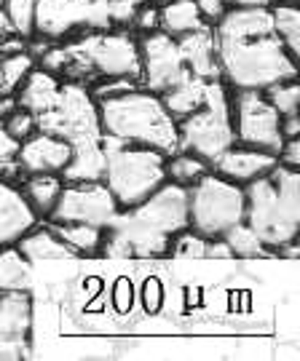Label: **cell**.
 Instances as JSON below:
<instances>
[{"label": "cell", "instance_id": "obj_1", "mask_svg": "<svg viewBox=\"0 0 300 361\" xmlns=\"http://www.w3.org/2000/svg\"><path fill=\"white\" fill-rule=\"evenodd\" d=\"M217 70L228 89L265 91L274 83L298 78L292 59L274 32L271 8H225L212 25Z\"/></svg>", "mask_w": 300, "mask_h": 361}, {"label": "cell", "instance_id": "obj_2", "mask_svg": "<svg viewBox=\"0 0 300 361\" xmlns=\"http://www.w3.org/2000/svg\"><path fill=\"white\" fill-rule=\"evenodd\" d=\"M38 67L49 70L59 80H78L83 86H89V80L97 83L107 78L140 80V49L126 27L92 30L62 43H52L38 56Z\"/></svg>", "mask_w": 300, "mask_h": 361}, {"label": "cell", "instance_id": "obj_3", "mask_svg": "<svg viewBox=\"0 0 300 361\" xmlns=\"http://www.w3.org/2000/svg\"><path fill=\"white\" fill-rule=\"evenodd\" d=\"M107 228L129 244L131 257H169L172 238L188 228V188L167 180L143 204L118 212Z\"/></svg>", "mask_w": 300, "mask_h": 361}, {"label": "cell", "instance_id": "obj_4", "mask_svg": "<svg viewBox=\"0 0 300 361\" xmlns=\"http://www.w3.org/2000/svg\"><path fill=\"white\" fill-rule=\"evenodd\" d=\"M97 113L102 137L107 140L153 147L164 155L177 150V121L167 110L164 99L143 86L97 99Z\"/></svg>", "mask_w": 300, "mask_h": 361}, {"label": "cell", "instance_id": "obj_5", "mask_svg": "<svg viewBox=\"0 0 300 361\" xmlns=\"http://www.w3.org/2000/svg\"><path fill=\"white\" fill-rule=\"evenodd\" d=\"M244 222L268 249L295 244L300 235V169L276 164L244 185Z\"/></svg>", "mask_w": 300, "mask_h": 361}, {"label": "cell", "instance_id": "obj_6", "mask_svg": "<svg viewBox=\"0 0 300 361\" xmlns=\"http://www.w3.org/2000/svg\"><path fill=\"white\" fill-rule=\"evenodd\" d=\"M104 150V177L102 182L113 193L118 209H131L143 204L148 195L158 190L167 174H164V161L167 155L143 147V145H124L116 140L102 137Z\"/></svg>", "mask_w": 300, "mask_h": 361}, {"label": "cell", "instance_id": "obj_7", "mask_svg": "<svg viewBox=\"0 0 300 361\" xmlns=\"http://www.w3.org/2000/svg\"><path fill=\"white\" fill-rule=\"evenodd\" d=\"M231 145H236L231 89L222 78H215L207 83L204 104L177 121V150L198 155L212 166Z\"/></svg>", "mask_w": 300, "mask_h": 361}, {"label": "cell", "instance_id": "obj_8", "mask_svg": "<svg viewBox=\"0 0 300 361\" xmlns=\"http://www.w3.org/2000/svg\"><path fill=\"white\" fill-rule=\"evenodd\" d=\"M244 222V185L209 171L188 188V228L204 238H220Z\"/></svg>", "mask_w": 300, "mask_h": 361}, {"label": "cell", "instance_id": "obj_9", "mask_svg": "<svg viewBox=\"0 0 300 361\" xmlns=\"http://www.w3.org/2000/svg\"><path fill=\"white\" fill-rule=\"evenodd\" d=\"M35 129L54 134L70 145L102 140L97 99L92 97L89 86L78 80H62L52 107L35 116Z\"/></svg>", "mask_w": 300, "mask_h": 361}, {"label": "cell", "instance_id": "obj_10", "mask_svg": "<svg viewBox=\"0 0 300 361\" xmlns=\"http://www.w3.org/2000/svg\"><path fill=\"white\" fill-rule=\"evenodd\" d=\"M110 0H38L32 38L62 43L92 30H110Z\"/></svg>", "mask_w": 300, "mask_h": 361}, {"label": "cell", "instance_id": "obj_11", "mask_svg": "<svg viewBox=\"0 0 300 361\" xmlns=\"http://www.w3.org/2000/svg\"><path fill=\"white\" fill-rule=\"evenodd\" d=\"M231 118H234L236 145L255 147L263 153L279 155L284 145L282 134V116L263 91L231 89Z\"/></svg>", "mask_w": 300, "mask_h": 361}, {"label": "cell", "instance_id": "obj_12", "mask_svg": "<svg viewBox=\"0 0 300 361\" xmlns=\"http://www.w3.org/2000/svg\"><path fill=\"white\" fill-rule=\"evenodd\" d=\"M118 212L121 209L104 182H80L62 188L46 222H78L104 231L118 217Z\"/></svg>", "mask_w": 300, "mask_h": 361}, {"label": "cell", "instance_id": "obj_13", "mask_svg": "<svg viewBox=\"0 0 300 361\" xmlns=\"http://www.w3.org/2000/svg\"><path fill=\"white\" fill-rule=\"evenodd\" d=\"M137 49H140V86L153 94H164L169 91L174 83H180L188 70L180 56V46L177 38H172L161 30L145 32L143 38H137Z\"/></svg>", "mask_w": 300, "mask_h": 361}, {"label": "cell", "instance_id": "obj_14", "mask_svg": "<svg viewBox=\"0 0 300 361\" xmlns=\"http://www.w3.org/2000/svg\"><path fill=\"white\" fill-rule=\"evenodd\" d=\"M70 153H73L70 142L35 129L27 140L19 142V153H16L19 177H27V174H59L67 166Z\"/></svg>", "mask_w": 300, "mask_h": 361}, {"label": "cell", "instance_id": "obj_15", "mask_svg": "<svg viewBox=\"0 0 300 361\" xmlns=\"http://www.w3.org/2000/svg\"><path fill=\"white\" fill-rule=\"evenodd\" d=\"M35 225H38V217L25 201L19 182L0 177V249L13 246Z\"/></svg>", "mask_w": 300, "mask_h": 361}, {"label": "cell", "instance_id": "obj_16", "mask_svg": "<svg viewBox=\"0 0 300 361\" xmlns=\"http://www.w3.org/2000/svg\"><path fill=\"white\" fill-rule=\"evenodd\" d=\"M276 164H279V158L274 153H263V150L244 147V145H231L212 164V171L225 177V180L236 182V185H247V182L263 177L265 171H271Z\"/></svg>", "mask_w": 300, "mask_h": 361}, {"label": "cell", "instance_id": "obj_17", "mask_svg": "<svg viewBox=\"0 0 300 361\" xmlns=\"http://www.w3.org/2000/svg\"><path fill=\"white\" fill-rule=\"evenodd\" d=\"M177 46H180V56H183L185 70L191 75L204 78V80L220 78L217 54H215V38H212V25L201 27L196 32H188L183 38H177Z\"/></svg>", "mask_w": 300, "mask_h": 361}, {"label": "cell", "instance_id": "obj_18", "mask_svg": "<svg viewBox=\"0 0 300 361\" xmlns=\"http://www.w3.org/2000/svg\"><path fill=\"white\" fill-rule=\"evenodd\" d=\"M73 153L67 166L59 171L65 185H80V182H102L104 177V150L102 140L70 145Z\"/></svg>", "mask_w": 300, "mask_h": 361}, {"label": "cell", "instance_id": "obj_19", "mask_svg": "<svg viewBox=\"0 0 300 361\" xmlns=\"http://www.w3.org/2000/svg\"><path fill=\"white\" fill-rule=\"evenodd\" d=\"M32 329V300L27 289L0 292V340H27Z\"/></svg>", "mask_w": 300, "mask_h": 361}, {"label": "cell", "instance_id": "obj_20", "mask_svg": "<svg viewBox=\"0 0 300 361\" xmlns=\"http://www.w3.org/2000/svg\"><path fill=\"white\" fill-rule=\"evenodd\" d=\"M59 86H62L59 78L52 75L43 67H35L25 78V83L16 89V104L25 107L27 113H32V116H40V113H46L54 104L56 94H59Z\"/></svg>", "mask_w": 300, "mask_h": 361}, {"label": "cell", "instance_id": "obj_21", "mask_svg": "<svg viewBox=\"0 0 300 361\" xmlns=\"http://www.w3.org/2000/svg\"><path fill=\"white\" fill-rule=\"evenodd\" d=\"M209 22L198 8L196 0H167L158 3V30L172 38H183L188 32H196Z\"/></svg>", "mask_w": 300, "mask_h": 361}, {"label": "cell", "instance_id": "obj_22", "mask_svg": "<svg viewBox=\"0 0 300 361\" xmlns=\"http://www.w3.org/2000/svg\"><path fill=\"white\" fill-rule=\"evenodd\" d=\"M13 246L22 252V257H25L30 265H32V262H43V259H73L76 257V252H73V249H70V246H67L49 225H43V228L35 225L32 231H27Z\"/></svg>", "mask_w": 300, "mask_h": 361}, {"label": "cell", "instance_id": "obj_23", "mask_svg": "<svg viewBox=\"0 0 300 361\" xmlns=\"http://www.w3.org/2000/svg\"><path fill=\"white\" fill-rule=\"evenodd\" d=\"M65 182L59 174H27L19 182V190L25 195V201L30 204V209L35 212V217H49V212L54 209L56 198L62 193Z\"/></svg>", "mask_w": 300, "mask_h": 361}, {"label": "cell", "instance_id": "obj_24", "mask_svg": "<svg viewBox=\"0 0 300 361\" xmlns=\"http://www.w3.org/2000/svg\"><path fill=\"white\" fill-rule=\"evenodd\" d=\"M207 83L204 78H196V75H188L180 80V83H174L169 91H164L161 94V99L167 104V110L172 113L174 121H180V118L191 116L193 110H198L201 104H204V97H207Z\"/></svg>", "mask_w": 300, "mask_h": 361}, {"label": "cell", "instance_id": "obj_25", "mask_svg": "<svg viewBox=\"0 0 300 361\" xmlns=\"http://www.w3.org/2000/svg\"><path fill=\"white\" fill-rule=\"evenodd\" d=\"M46 225L76 252V257H92V255H97L100 241H102V228L78 225V222H46Z\"/></svg>", "mask_w": 300, "mask_h": 361}, {"label": "cell", "instance_id": "obj_26", "mask_svg": "<svg viewBox=\"0 0 300 361\" xmlns=\"http://www.w3.org/2000/svg\"><path fill=\"white\" fill-rule=\"evenodd\" d=\"M271 19H274V32L282 40V46L287 49L292 59H298L300 54V11L295 0L287 3H274L271 6Z\"/></svg>", "mask_w": 300, "mask_h": 361}, {"label": "cell", "instance_id": "obj_27", "mask_svg": "<svg viewBox=\"0 0 300 361\" xmlns=\"http://www.w3.org/2000/svg\"><path fill=\"white\" fill-rule=\"evenodd\" d=\"M212 166H209L207 161H201L198 155L193 153H185V150H174L172 155H167V161H164V174H167V180L169 182H177V185H183V188H191V185H196L204 174H209Z\"/></svg>", "mask_w": 300, "mask_h": 361}, {"label": "cell", "instance_id": "obj_28", "mask_svg": "<svg viewBox=\"0 0 300 361\" xmlns=\"http://www.w3.org/2000/svg\"><path fill=\"white\" fill-rule=\"evenodd\" d=\"M30 289V262L16 246L0 249V292Z\"/></svg>", "mask_w": 300, "mask_h": 361}, {"label": "cell", "instance_id": "obj_29", "mask_svg": "<svg viewBox=\"0 0 300 361\" xmlns=\"http://www.w3.org/2000/svg\"><path fill=\"white\" fill-rule=\"evenodd\" d=\"M225 244L231 249V257L239 259H265V257H274V252L268 246L263 244L260 238L255 235V231L249 228L247 222H239L234 225L231 231L222 235Z\"/></svg>", "mask_w": 300, "mask_h": 361}, {"label": "cell", "instance_id": "obj_30", "mask_svg": "<svg viewBox=\"0 0 300 361\" xmlns=\"http://www.w3.org/2000/svg\"><path fill=\"white\" fill-rule=\"evenodd\" d=\"M38 67V59L30 51H16L0 56V73H3V94H16L25 83V78Z\"/></svg>", "mask_w": 300, "mask_h": 361}, {"label": "cell", "instance_id": "obj_31", "mask_svg": "<svg viewBox=\"0 0 300 361\" xmlns=\"http://www.w3.org/2000/svg\"><path fill=\"white\" fill-rule=\"evenodd\" d=\"M265 99L274 104L279 116H295L300 113V86L298 78H289V80H282V83H274L263 91Z\"/></svg>", "mask_w": 300, "mask_h": 361}, {"label": "cell", "instance_id": "obj_32", "mask_svg": "<svg viewBox=\"0 0 300 361\" xmlns=\"http://www.w3.org/2000/svg\"><path fill=\"white\" fill-rule=\"evenodd\" d=\"M38 0H3V11L11 19L13 32L22 38H32V16H35Z\"/></svg>", "mask_w": 300, "mask_h": 361}, {"label": "cell", "instance_id": "obj_33", "mask_svg": "<svg viewBox=\"0 0 300 361\" xmlns=\"http://www.w3.org/2000/svg\"><path fill=\"white\" fill-rule=\"evenodd\" d=\"M204 249H207V238L193 233L191 228H185L183 233H177L169 244L172 257H204Z\"/></svg>", "mask_w": 300, "mask_h": 361}, {"label": "cell", "instance_id": "obj_34", "mask_svg": "<svg viewBox=\"0 0 300 361\" xmlns=\"http://www.w3.org/2000/svg\"><path fill=\"white\" fill-rule=\"evenodd\" d=\"M16 153H19V142L6 131L0 123V177L16 182L19 180V169H16Z\"/></svg>", "mask_w": 300, "mask_h": 361}, {"label": "cell", "instance_id": "obj_35", "mask_svg": "<svg viewBox=\"0 0 300 361\" xmlns=\"http://www.w3.org/2000/svg\"><path fill=\"white\" fill-rule=\"evenodd\" d=\"M3 126H6V131L11 134L16 142H22V140H27V137L35 131V116H32V113H27L25 107H19V104H16V110L3 121Z\"/></svg>", "mask_w": 300, "mask_h": 361}, {"label": "cell", "instance_id": "obj_36", "mask_svg": "<svg viewBox=\"0 0 300 361\" xmlns=\"http://www.w3.org/2000/svg\"><path fill=\"white\" fill-rule=\"evenodd\" d=\"M129 27L134 30V32H140V35L158 30V3L148 0L145 6H140V8L134 11V16H131V25Z\"/></svg>", "mask_w": 300, "mask_h": 361}, {"label": "cell", "instance_id": "obj_37", "mask_svg": "<svg viewBox=\"0 0 300 361\" xmlns=\"http://www.w3.org/2000/svg\"><path fill=\"white\" fill-rule=\"evenodd\" d=\"M148 0H110V19L113 27H129L134 11L145 6Z\"/></svg>", "mask_w": 300, "mask_h": 361}, {"label": "cell", "instance_id": "obj_38", "mask_svg": "<svg viewBox=\"0 0 300 361\" xmlns=\"http://www.w3.org/2000/svg\"><path fill=\"white\" fill-rule=\"evenodd\" d=\"M27 353H30L27 340H0V361L27 359Z\"/></svg>", "mask_w": 300, "mask_h": 361}, {"label": "cell", "instance_id": "obj_39", "mask_svg": "<svg viewBox=\"0 0 300 361\" xmlns=\"http://www.w3.org/2000/svg\"><path fill=\"white\" fill-rule=\"evenodd\" d=\"M279 164H284L289 169H300V137H292V140H284L282 150H279Z\"/></svg>", "mask_w": 300, "mask_h": 361}, {"label": "cell", "instance_id": "obj_40", "mask_svg": "<svg viewBox=\"0 0 300 361\" xmlns=\"http://www.w3.org/2000/svg\"><path fill=\"white\" fill-rule=\"evenodd\" d=\"M204 257H217V259H231V249L225 244V238H207V249H204Z\"/></svg>", "mask_w": 300, "mask_h": 361}, {"label": "cell", "instance_id": "obj_41", "mask_svg": "<svg viewBox=\"0 0 300 361\" xmlns=\"http://www.w3.org/2000/svg\"><path fill=\"white\" fill-rule=\"evenodd\" d=\"M282 134H284V140L300 137V113H295V116H282Z\"/></svg>", "mask_w": 300, "mask_h": 361}, {"label": "cell", "instance_id": "obj_42", "mask_svg": "<svg viewBox=\"0 0 300 361\" xmlns=\"http://www.w3.org/2000/svg\"><path fill=\"white\" fill-rule=\"evenodd\" d=\"M16 110V94H0V123Z\"/></svg>", "mask_w": 300, "mask_h": 361}, {"label": "cell", "instance_id": "obj_43", "mask_svg": "<svg viewBox=\"0 0 300 361\" xmlns=\"http://www.w3.org/2000/svg\"><path fill=\"white\" fill-rule=\"evenodd\" d=\"M231 6H239V8H271L274 0H231Z\"/></svg>", "mask_w": 300, "mask_h": 361}, {"label": "cell", "instance_id": "obj_44", "mask_svg": "<svg viewBox=\"0 0 300 361\" xmlns=\"http://www.w3.org/2000/svg\"><path fill=\"white\" fill-rule=\"evenodd\" d=\"M8 35H13V25H11V19L6 16V11L0 8V43L8 38Z\"/></svg>", "mask_w": 300, "mask_h": 361}, {"label": "cell", "instance_id": "obj_45", "mask_svg": "<svg viewBox=\"0 0 300 361\" xmlns=\"http://www.w3.org/2000/svg\"><path fill=\"white\" fill-rule=\"evenodd\" d=\"M0 94H3V73H0Z\"/></svg>", "mask_w": 300, "mask_h": 361}, {"label": "cell", "instance_id": "obj_46", "mask_svg": "<svg viewBox=\"0 0 300 361\" xmlns=\"http://www.w3.org/2000/svg\"><path fill=\"white\" fill-rule=\"evenodd\" d=\"M153 3H167V0H153Z\"/></svg>", "mask_w": 300, "mask_h": 361}, {"label": "cell", "instance_id": "obj_47", "mask_svg": "<svg viewBox=\"0 0 300 361\" xmlns=\"http://www.w3.org/2000/svg\"><path fill=\"white\" fill-rule=\"evenodd\" d=\"M274 3H287V0H274Z\"/></svg>", "mask_w": 300, "mask_h": 361}, {"label": "cell", "instance_id": "obj_48", "mask_svg": "<svg viewBox=\"0 0 300 361\" xmlns=\"http://www.w3.org/2000/svg\"><path fill=\"white\" fill-rule=\"evenodd\" d=\"M0 8H3V0H0Z\"/></svg>", "mask_w": 300, "mask_h": 361}]
</instances>
